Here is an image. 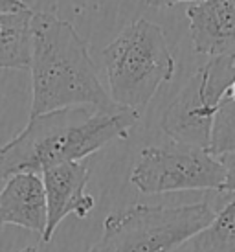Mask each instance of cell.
Here are the masks:
<instances>
[{"label":"cell","mask_w":235,"mask_h":252,"mask_svg":"<svg viewBox=\"0 0 235 252\" xmlns=\"http://www.w3.org/2000/svg\"><path fill=\"white\" fill-rule=\"evenodd\" d=\"M90 179L88 166L81 162H66L42 171V184L46 193L48 223L42 241L48 243L56 234L57 226L68 216L85 219L96 206V199L87 193Z\"/></svg>","instance_id":"obj_6"},{"label":"cell","mask_w":235,"mask_h":252,"mask_svg":"<svg viewBox=\"0 0 235 252\" xmlns=\"http://www.w3.org/2000/svg\"><path fill=\"white\" fill-rule=\"evenodd\" d=\"M21 252H39V249H37V247H26V249H22Z\"/></svg>","instance_id":"obj_18"},{"label":"cell","mask_w":235,"mask_h":252,"mask_svg":"<svg viewBox=\"0 0 235 252\" xmlns=\"http://www.w3.org/2000/svg\"><path fill=\"white\" fill-rule=\"evenodd\" d=\"M215 112L217 111L207 107L202 99L201 76L197 72L191 81L178 92V96L167 105L160 126L173 142L209 151Z\"/></svg>","instance_id":"obj_7"},{"label":"cell","mask_w":235,"mask_h":252,"mask_svg":"<svg viewBox=\"0 0 235 252\" xmlns=\"http://www.w3.org/2000/svg\"><path fill=\"white\" fill-rule=\"evenodd\" d=\"M29 30V116L74 107H94L99 111L121 109L99 81L87 41L68 21L52 13L33 11Z\"/></svg>","instance_id":"obj_2"},{"label":"cell","mask_w":235,"mask_h":252,"mask_svg":"<svg viewBox=\"0 0 235 252\" xmlns=\"http://www.w3.org/2000/svg\"><path fill=\"white\" fill-rule=\"evenodd\" d=\"M48 223L46 193L42 177L35 173H19L9 177L0 189V228L15 224L44 236Z\"/></svg>","instance_id":"obj_9"},{"label":"cell","mask_w":235,"mask_h":252,"mask_svg":"<svg viewBox=\"0 0 235 252\" xmlns=\"http://www.w3.org/2000/svg\"><path fill=\"white\" fill-rule=\"evenodd\" d=\"M213 217L207 201L176 206L134 204L105 217L101 238L87 252H175Z\"/></svg>","instance_id":"obj_4"},{"label":"cell","mask_w":235,"mask_h":252,"mask_svg":"<svg viewBox=\"0 0 235 252\" xmlns=\"http://www.w3.org/2000/svg\"><path fill=\"white\" fill-rule=\"evenodd\" d=\"M33 11L6 15V28L0 35V70L29 68L31 57V22Z\"/></svg>","instance_id":"obj_10"},{"label":"cell","mask_w":235,"mask_h":252,"mask_svg":"<svg viewBox=\"0 0 235 252\" xmlns=\"http://www.w3.org/2000/svg\"><path fill=\"white\" fill-rule=\"evenodd\" d=\"M189 39L201 56H230L235 52V0H202L186 9Z\"/></svg>","instance_id":"obj_8"},{"label":"cell","mask_w":235,"mask_h":252,"mask_svg":"<svg viewBox=\"0 0 235 252\" xmlns=\"http://www.w3.org/2000/svg\"><path fill=\"white\" fill-rule=\"evenodd\" d=\"M4 28H6V15H0V35L4 33Z\"/></svg>","instance_id":"obj_17"},{"label":"cell","mask_w":235,"mask_h":252,"mask_svg":"<svg viewBox=\"0 0 235 252\" xmlns=\"http://www.w3.org/2000/svg\"><path fill=\"white\" fill-rule=\"evenodd\" d=\"M140 2H144L149 7H171L175 4H184V2L197 4V2H202V0H140Z\"/></svg>","instance_id":"obj_16"},{"label":"cell","mask_w":235,"mask_h":252,"mask_svg":"<svg viewBox=\"0 0 235 252\" xmlns=\"http://www.w3.org/2000/svg\"><path fill=\"white\" fill-rule=\"evenodd\" d=\"M224 168L207 149L171 142L144 147L131 171V184L144 195L189 189H221Z\"/></svg>","instance_id":"obj_5"},{"label":"cell","mask_w":235,"mask_h":252,"mask_svg":"<svg viewBox=\"0 0 235 252\" xmlns=\"http://www.w3.org/2000/svg\"><path fill=\"white\" fill-rule=\"evenodd\" d=\"M228 151H235V101L224 96L215 112L209 153L219 157Z\"/></svg>","instance_id":"obj_13"},{"label":"cell","mask_w":235,"mask_h":252,"mask_svg":"<svg viewBox=\"0 0 235 252\" xmlns=\"http://www.w3.org/2000/svg\"><path fill=\"white\" fill-rule=\"evenodd\" d=\"M193 252H235V197L195 236Z\"/></svg>","instance_id":"obj_12"},{"label":"cell","mask_w":235,"mask_h":252,"mask_svg":"<svg viewBox=\"0 0 235 252\" xmlns=\"http://www.w3.org/2000/svg\"><path fill=\"white\" fill-rule=\"evenodd\" d=\"M140 112L132 109L99 111L74 107L29 116L28 126L0 147V179L19 173H35L81 162L114 140L129 138Z\"/></svg>","instance_id":"obj_1"},{"label":"cell","mask_w":235,"mask_h":252,"mask_svg":"<svg viewBox=\"0 0 235 252\" xmlns=\"http://www.w3.org/2000/svg\"><path fill=\"white\" fill-rule=\"evenodd\" d=\"M31 7L22 0H0V15H15L28 11Z\"/></svg>","instance_id":"obj_15"},{"label":"cell","mask_w":235,"mask_h":252,"mask_svg":"<svg viewBox=\"0 0 235 252\" xmlns=\"http://www.w3.org/2000/svg\"><path fill=\"white\" fill-rule=\"evenodd\" d=\"M201 94L207 107L219 109L224 96L235 101V52L230 56L213 57L199 70Z\"/></svg>","instance_id":"obj_11"},{"label":"cell","mask_w":235,"mask_h":252,"mask_svg":"<svg viewBox=\"0 0 235 252\" xmlns=\"http://www.w3.org/2000/svg\"><path fill=\"white\" fill-rule=\"evenodd\" d=\"M101 57L112 101L138 112L176 70L164 30L142 17L125 26L105 46Z\"/></svg>","instance_id":"obj_3"},{"label":"cell","mask_w":235,"mask_h":252,"mask_svg":"<svg viewBox=\"0 0 235 252\" xmlns=\"http://www.w3.org/2000/svg\"><path fill=\"white\" fill-rule=\"evenodd\" d=\"M219 162L224 168V182L219 191H228V193H235V151H228L217 157Z\"/></svg>","instance_id":"obj_14"}]
</instances>
